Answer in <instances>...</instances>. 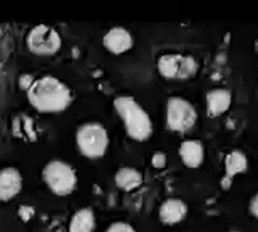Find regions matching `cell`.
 I'll list each match as a JSON object with an SVG mask.
<instances>
[{
  "label": "cell",
  "instance_id": "6da1fadb",
  "mask_svg": "<svg viewBox=\"0 0 258 232\" xmlns=\"http://www.w3.org/2000/svg\"><path fill=\"white\" fill-rule=\"evenodd\" d=\"M28 100L33 108L42 113H58L72 103L71 88L54 76H43L35 79L26 91Z\"/></svg>",
  "mask_w": 258,
  "mask_h": 232
},
{
  "label": "cell",
  "instance_id": "7a4b0ae2",
  "mask_svg": "<svg viewBox=\"0 0 258 232\" xmlns=\"http://www.w3.org/2000/svg\"><path fill=\"white\" fill-rule=\"evenodd\" d=\"M113 104L128 137L137 142L149 140L154 132L153 122L148 112L135 97L119 95L115 97Z\"/></svg>",
  "mask_w": 258,
  "mask_h": 232
},
{
  "label": "cell",
  "instance_id": "3957f363",
  "mask_svg": "<svg viewBox=\"0 0 258 232\" xmlns=\"http://www.w3.org/2000/svg\"><path fill=\"white\" fill-rule=\"evenodd\" d=\"M75 140L80 153L88 159H100L108 150V133L99 123H86L81 125L78 128Z\"/></svg>",
  "mask_w": 258,
  "mask_h": 232
},
{
  "label": "cell",
  "instance_id": "277c9868",
  "mask_svg": "<svg viewBox=\"0 0 258 232\" xmlns=\"http://www.w3.org/2000/svg\"><path fill=\"white\" fill-rule=\"evenodd\" d=\"M42 179L48 188L57 196L72 194L78 184L74 168L61 160H52L44 166Z\"/></svg>",
  "mask_w": 258,
  "mask_h": 232
},
{
  "label": "cell",
  "instance_id": "5b68a950",
  "mask_svg": "<svg viewBox=\"0 0 258 232\" xmlns=\"http://www.w3.org/2000/svg\"><path fill=\"white\" fill-rule=\"evenodd\" d=\"M166 127L175 133H186L196 125L198 113L191 102L181 96H171L166 102Z\"/></svg>",
  "mask_w": 258,
  "mask_h": 232
},
{
  "label": "cell",
  "instance_id": "8992f818",
  "mask_svg": "<svg viewBox=\"0 0 258 232\" xmlns=\"http://www.w3.org/2000/svg\"><path fill=\"white\" fill-rule=\"evenodd\" d=\"M157 69L164 78L172 81H185L192 78L197 74L199 65L192 56L166 53L159 57Z\"/></svg>",
  "mask_w": 258,
  "mask_h": 232
},
{
  "label": "cell",
  "instance_id": "52a82bcc",
  "mask_svg": "<svg viewBox=\"0 0 258 232\" xmlns=\"http://www.w3.org/2000/svg\"><path fill=\"white\" fill-rule=\"evenodd\" d=\"M29 50L40 57L55 55L61 47L60 34L49 25H37L30 30L26 37Z\"/></svg>",
  "mask_w": 258,
  "mask_h": 232
},
{
  "label": "cell",
  "instance_id": "ba28073f",
  "mask_svg": "<svg viewBox=\"0 0 258 232\" xmlns=\"http://www.w3.org/2000/svg\"><path fill=\"white\" fill-rule=\"evenodd\" d=\"M102 44L113 55H122L132 49L135 44L132 34L123 26H114L102 38Z\"/></svg>",
  "mask_w": 258,
  "mask_h": 232
},
{
  "label": "cell",
  "instance_id": "9c48e42d",
  "mask_svg": "<svg viewBox=\"0 0 258 232\" xmlns=\"http://www.w3.org/2000/svg\"><path fill=\"white\" fill-rule=\"evenodd\" d=\"M248 169V159L240 150H233L226 154L224 159L225 175L222 178L221 186L223 189H229L232 185V179L238 175L244 173Z\"/></svg>",
  "mask_w": 258,
  "mask_h": 232
},
{
  "label": "cell",
  "instance_id": "30bf717a",
  "mask_svg": "<svg viewBox=\"0 0 258 232\" xmlns=\"http://www.w3.org/2000/svg\"><path fill=\"white\" fill-rule=\"evenodd\" d=\"M23 178L16 168L8 167L0 170V200L8 202L20 194Z\"/></svg>",
  "mask_w": 258,
  "mask_h": 232
},
{
  "label": "cell",
  "instance_id": "8fae6325",
  "mask_svg": "<svg viewBox=\"0 0 258 232\" xmlns=\"http://www.w3.org/2000/svg\"><path fill=\"white\" fill-rule=\"evenodd\" d=\"M188 205L180 198H167L158 209V217L162 223L173 225L182 222L188 214Z\"/></svg>",
  "mask_w": 258,
  "mask_h": 232
},
{
  "label": "cell",
  "instance_id": "7c38bea8",
  "mask_svg": "<svg viewBox=\"0 0 258 232\" xmlns=\"http://www.w3.org/2000/svg\"><path fill=\"white\" fill-rule=\"evenodd\" d=\"M231 103H232V94L226 88H213L206 94V110L211 118H217L225 113Z\"/></svg>",
  "mask_w": 258,
  "mask_h": 232
},
{
  "label": "cell",
  "instance_id": "4fadbf2b",
  "mask_svg": "<svg viewBox=\"0 0 258 232\" xmlns=\"http://www.w3.org/2000/svg\"><path fill=\"white\" fill-rule=\"evenodd\" d=\"M179 155L186 168L197 169L205 159L204 144L198 140H185L179 147Z\"/></svg>",
  "mask_w": 258,
  "mask_h": 232
},
{
  "label": "cell",
  "instance_id": "5bb4252c",
  "mask_svg": "<svg viewBox=\"0 0 258 232\" xmlns=\"http://www.w3.org/2000/svg\"><path fill=\"white\" fill-rule=\"evenodd\" d=\"M114 181L119 189L130 193L144 184V176L136 168L123 167L119 168L117 172L115 173Z\"/></svg>",
  "mask_w": 258,
  "mask_h": 232
},
{
  "label": "cell",
  "instance_id": "9a60e30c",
  "mask_svg": "<svg viewBox=\"0 0 258 232\" xmlns=\"http://www.w3.org/2000/svg\"><path fill=\"white\" fill-rule=\"evenodd\" d=\"M96 227V215L90 207H83L71 217L70 232H93Z\"/></svg>",
  "mask_w": 258,
  "mask_h": 232
},
{
  "label": "cell",
  "instance_id": "2e32d148",
  "mask_svg": "<svg viewBox=\"0 0 258 232\" xmlns=\"http://www.w3.org/2000/svg\"><path fill=\"white\" fill-rule=\"evenodd\" d=\"M14 131L17 137L23 138L26 141L35 140L34 124L30 117H16L14 120Z\"/></svg>",
  "mask_w": 258,
  "mask_h": 232
},
{
  "label": "cell",
  "instance_id": "e0dca14e",
  "mask_svg": "<svg viewBox=\"0 0 258 232\" xmlns=\"http://www.w3.org/2000/svg\"><path fill=\"white\" fill-rule=\"evenodd\" d=\"M105 232H137L130 223L124 221H116L113 222L112 224L106 229Z\"/></svg>",
  "mask_w": 258,
  "mask_h": 232
},
{
  "label": "cell",
  "instance_id": "ac0fdd59",
  "mask_svg": "<svg viewBox=\"0 0 258 232\" xmlns=\"http://www.w3.org/2000/svg\"><path fill=\"white\" fill-rule=\"evenodd\" d=\"M167 163V157L164 152L157 151L155 152L153 157H151V166L156 169H163L166 167Z\"/></svg>",
  "mask_w": 258,
  "mask_h": 232
},
{
  "label": "cell",
  "instance_id": "d6986e66",
  "mask_svg": "<svg viewBox=\"0 0 258 232\" xmlns=\"http://www.w3.org/2000/svg\"><path fill=\"white\" fill-rule=\"evenodd\" d=\"M35 81L34 79V77L32 75H30V74H24V75H22L21 77H20V86H21V88L22 90H25V91H28L29 88L31 87V85H32L33 84V82Z\"/></svg>",
  "mask_w": 258,
  "mask_h": 232
},
{
  "label": "cell",
  "instance_id": "ffe728a7",
  "mask_svg": "<svg viewBox=\"0 0 258 232\" xmlns=\"http://www.w3.org/2000/svg\"><path fill=\"white\" fill-rule=\"evenodd\" d=\"M19 214H20V216L23 218L24 221H28V220H30L31 217L33 216L34 209H33V207H31V206H21Z\"/></svg>",
  "mask_w": 258,
  "mask_h": 232
},
{
  "label": "cell",
  "instance_id": "44dd1931",
  "mask_svg": "<svg viewBox=\"0 0 258 232\" xmlns=\"http://www.w3.org/2000/svg\"><path fill=\"white\" fill-rule=\"evenodd\" d=\"M258 199H257V194L253 195V197H251L250 202H249V212H250L251 215L253 217H257L258 215Z\"/></svg>",
  "mask_w": 258,
  "mask_h": 232
},
{
  "label": "cell",
  "instance_id": "7402d4cb",
  "mask_svg": "<svg viewBox=\"0 0 258 232\" xmlns=\"http://www.w3.org/2000/svg\"><path fill=\"white\" fill-rule=\"evenodd\" d=\"M230 232H241V231H237V230H233V231H230Z\"/></svg>",
  "mask_w": 258,
  "mask_h": 232
},
{
  "label": "cell",
  "instance_id": "603a6c76",
  "mask_svg": "<svg viewBox=\"0 0 258 232\" xmlns=\"http://www.w3.org/2000/svg\"><path fill=\"white\" fill-rule=\"evenodd\" d=\"M183 232H192V231H183Z\"/></svg>",
  "mask_w": 258,
  "mask_h": 232
}]
</instances>
